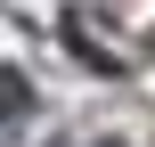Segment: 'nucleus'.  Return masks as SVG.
<instances>
[{
  "label": "nucleus",
  "mask_w": 155,
  "mask_h": 147,
  "mask_svg": "<svg viewBox=\"0 0 155 147\" xmlns=\"http://www.w3.org/2000/svg\"><path fill=\"white\" fill-rule=\"evenodd\" d=\"M25 106H33V90H25V74H16V65H0V131H8V123H16Z\"/></svg>",
  "instance_id": "nucleus-1"
}]
</instances>
